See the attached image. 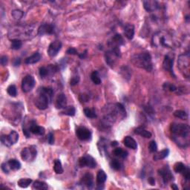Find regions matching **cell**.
I'll return each instance as SVG.
<instances>
[{"label": "cell", "mask_w": 190, "mask_h": 190, "mask_svg": "<svg viewBox=\"0 0 190 190\" xmlns=\"http://www.w3.org/2000/svg\"><path fill=\"white\" fill-rule=\"evenodd\" d=\"M148 181H149V184H150V185H152V186L155 185V180H154V177H149Z\"/></svg>", "instance_id": "11a10c76"}, {"label": "cell", "mask_w": 190, "mask_h": 190, "mask_svg": "<svg viewBox=\"0 0 190 190\" xmlns=\"http://www.w3.org/2000/svg\"><path fill=\"white\" fill-rule=\"evenodd\" d=\"M22 45V41L19 40H11V48L13 50H19Z\"/></svg>", "instance_id": "8d00e7d4"}, {"label": "cell", "mask_w": 190, "mask_h": 190, "mask_svg": "<svg viewBox=\"0 0 190 190\" xmlns=\"http://www.w3.org/2000/svg\"><path fill=\"white\" fill-rule=\"evenodd\" d=\"M19 134L16 131H11L8 135H2L1 141L5 146L10 147L18 142Z\"/></svg>", "instance_id": "9c48e42d"}, {"label": "cell", "mask_w": 190, "mask_h": 190, "mask_svg": "<svg viewBox=\"0 0 190 190\" xmlns=\"http://www.w3.org/2000/svg\"><path fill=\"white\" fill-rule=\"evenodd\" d=\"M174 116L177 118H180L181 120H187L188 119V114L186 113L185 111L182 110H177L174 112Z\"/></svg>", "instance_id": "e575fe53"}, {"label": "cell", "mask_w": 190, "mask_h": 190, "mask_svg": "<svg viewBox=\"0 0 190 190\" xmlns=\"http://www.w3.org/2000/svg\"><path fill=\"white\" fill-rule=\"evenodd\" d=\"M54 170L56 172V174H63V168L61 161L59 160H55L54 161Z\"/></svg>", "instance_id": "d6a6232c"}, {"label": "cell", "mask_w": 190, "mask_h": 190, "mask_svg": "<svg viewBox=\"0 0 190 190\" xmlns=\"http://www.w3.org/2000/svg\"><path fill=\"white\" fill-rule=\"evenodd\" d=\"M37 155V150L35 146L25 148L21 152V158L25 162H32Z\"/></svg>", "instance_id": "ba28073f"}, {"label": "cell", "mask_w": 190, "mask_h": 190, "mask_svg": "<svg viewBox=\"0 0 190 190\" xmlns=\"http://www.w3.org/2000/svg\"><path fill=\"white\" fill-rule=\"evenodd\" d=\"M113 154L115 156H117V157H119L120 158H127L128 153L127 151L124 150V149H123L122 148L117 147L114 149Z\"/></svg>", "instance_id": "83f0119b"}, {"label": "cell", "mask_w": 190, "mask_h": 190, "mask_svg": "<svg viewBox=\"0 0 190 190\" xmlns=\"http://www.w3.org/2000/svg\"><path fill=\"white\" fill-rule=\"evenodd\" d=\"M79 82H80V77L75 76V77H73L71 79V81H70V84H71V86H74L77 85V84L79 83Z\"/></svg>", "instance_id": "7dc6e473"}, {"label": "cell", "mask_w": 190, "mask_h": 190, "mask_svg": "<svg viewBox=\"0 0 190 190\" xmlns=\"http://www.w3.org/2000/svg\"><path fill=\"white\" fill-rule=\"evenodd\" d=\"M36 35L35 28L33 25L16 26L10 29L8 36L12 40H31Z\"/></svg>", "instance_id": "277c9868"}, {"label": "cell", "mask_w": 190, "mask_h": 190, "mask_svg": "<svg viewBox=\"0 0 190 190\" xmlns=\"http://www.w3.org/2000/svg\"><path fill=\"white\" fill-rule=\"evenodd\" d=\"M107 180V175L103 170H100L97 175V183L98 185H103Z\"/></svg>", "instance_id": "4316f807"}, {"label": "cell", "mask_w": 190, "mask_h": 190, "mask_svg": "<svg viewBox=\"0 0 190 190\" xmlns=\"http://www.w3.org/2000/svg\"><path fill=\"white\" fill-rule=\"evenodd\" d=\"M124 144L125 145V146L129 148V149H134V150L138 149V143H137V142L135 141V139L130 136H126V138H124Z\"/></svg>", "instance_id": "cb8c5ba5"}, {"label": "cell", "mask_w": 190, "mask_h": 190, "mask_svg": "<svg viewBox=\"0 0 190 190\" xmlns=\"http://www.w3.org/2000/svg\"><path fill=\"white\" fill-rule=\"evenodd\" d=\"M54 91L51 88L42 87L39 89L38 95L35 99V105L40 110H45L51 103Z\"/></svg>", "instance_id": "5b68a950"}, {"label": "cell", "mask_w": 190, "mask_h": 190, "mask_svg": "<svg viewBox=\"0 0 190 190\" xmlns=\"http://www.w3.org/2000/svg\"><path fill=\"white\" fill-rule=\"evenodd\" d=\"M24 128H27L28 129L31 133L34 134V135H44V134L45 132V129L44 128L43 126H40L36 124V121L34 120H31V122L29 123V126L28 127L26 128L25 126H23Z\"/></svg>", "instance_id": "5bb4252c"}, {"label": "cell", "mask_w": 190, "mask_h": 190, "mask_svg": "<svg viewBox=\"0 0 190 190\" xmlns=\"http://www.w3.org/2000/svg\"><path fill=\"white\" fill-rule=\"evenodd\" d=\"M186 167L187 166H186L184 163H181V162H177V163H175V166H174V170H175L176 173H179L182 175V174L184 173V172L185 171Z\"/></svg>", "instance_id": "f546056e"}, {"label": "cell", "mask_w": 190, "mask_h": 190, "mask_svg": "<svg viewBox=\"0 0 190 190\" xmlns=\"http://www.w3.org/2000/svg\"><path fill=\"white\" fill-rule=\"evenodd\" d=\"M84 114H85V115L88 118L94 119L97 117L95 111L94 109H91V108H85L84 109Z\"/></svg>", "instance_id": "74e56055"}, {"label": "cell", "mask_w": 190, "mask_h": 190, "mask_svg": "<svg viewBox=\"0 0 190 190\" xmlns=\"http://www.w3.org/2000/svg\"><path fill=\"white\" fill-rule=\"evenodd\" d=\"M120 73H121V74H122V76L124 77V78H128V79L131 78V74H130V70L128 69V67L124 66V67H123V68H121Z\"/></svg>", "instance_id": "ee69618b"}, {"label": "cell", "mask_w": 190, "mask_h": 190, "mask_svg": "<svg viewBox=\"0 0 190 190\" xmlns=\"http://www.w3.org/2000/svg\"><path fill=\"white\" fill-rule=\"evenodd\" d=\"M35 81L34 77L31 75H26L22 81V90L25 93L30 92L34 88Z\"/></svg>", "instance_id": "30bf717a"}, {"label": "cell", "mask_w": 190, "mask_h": 190, "mask_svg": "<svg viewBox=\"0 0 190 190\" xmlns=\"http://www.w3.org/2000/svg\"><path fill=\"white\" fill-rule=\"evenodd\" d=\"M145 10L148 12H154L160 8V5L158 2L154 0H146L142 2Z\"/></svg>", "instance_id": "ac0fdd59"}, {"label": "cell", "mask_w": 190, "mask_h": 190, "mask_svg": "<svg viewBox=\"0 0 190 190\" xmlns=\"http://www.w3.org/2000/svg\"><path fill=\"white\" fill-rule=\"evenodd\" d=\"M125 36L128 40H131L135 36V26L132 24H127L124 27Z\"/></svg>", "instance_id": "44dd1931"}, {"label": "cell", "mask_w": 190, "mask_h": 190, "mask_svg": "<svg viewBox=\"0 0 190 190\" xmlns=\"http://www.w3.org/2000/svg\"><path fill=\"white\" fill-rule=\"evenodd\" d=\"M79 165L80 167H89L91 169H94L97 166V162L92 156L87 154L79 159Z\"/></svg>", "instance_id": "8fae6325"}, {"label": "cell", "mask_w": 190, "mask_h": 190, "mask_svg": "<svg viewBox=\"0 0 190 190\" xmlns=\"http://www.w3.org/2000/svg\"><path fill=\"white\" fill-rule=\"evenodd\" d=\"M152 45L155 48H173L176 43L171 33L162 30L154 33L152 38Z\"/></svg>", "instance_id": "3957f363"}, {"label": "cell", "mask_w": 190, "mask_h": 190, "mask_svg": "<svg viewBox=\"0 0 190 190\" xmlns=\"http://www.w3.org/2000/svg\"><path fill=\"white\" fill-rule=\"evenodd\" d=\"M104 117L103 123L105 126L113 125L120 119L123 120L126 117V112L124 106L121 103L109 104L104 108Z\"/></svg>", "instance_id": "7a4b0ae2"}, {"label": "cell", "mask_w": 190, "mask_h": 190, "mask_svg": "<svg viewBox=\"0 0 190 190\" xmlns=\"http://www.w3.org/2000/svg\"><path fill=\"white\" fill-rule=\"evenodd\" d=\"M20 63H21L20 58H17V59H15L14 62H13V66H19V65H20Z\"/></svg>", "instance_id": "9f6ffc18"}, {"label": "cell", "mask_w": 190, "mask_h": 190, "mask_svg": "<svg viewBox=\"0 0 190 190\" xmlns=\"http://www.w3.org/2000/svg\"><path fill=\"white\" fill-rule=\"evenodd\" d=\"M91 80L96 85H100L101 83V79H100L99 73L97 71H94L91 74Z\"/></svg>", "instance_id": "836d02e7"}, {"label": "cell", "mask_w": 190, "mask_h": 190, "mask_svg": "<svg viewBox=\"0 0 190 190\" xmlns=\"http://www.w3.org/2000/svg\"><path fill=\"white\" fill-rule=\"evenodd\" d=\"M33 189H39V190H46L48 189V186L46 183L43 182V181L36 180L34 181L33 184Z\"/></svg>", "instance_id": "f1b7e54d"}, {"label": "cell", "mask_w": 190, "mask_h": 190, "mask_svg": "<svg viewBox=\"0 0 190 190\" xmlns=\"http://www.w3.org/2000/svg\"><path fill=\"white\" fill-rule=\"evenodd\" d=\"M62 48V43L59 40L52 42L48 48V54L51 57H55Z\"/></svg>", "instance_id": "4fadbf2b"}, {"label": "cell", "mask_w": 190, "mask_h": 190, "mask_svg": "<svg viewBox=\"0 0 190 190\" xmlns=\"http://www.w3.org/2000/svg\"><path fill=\"white\" fill-rule=\"evenodd\" d=\"M110 166L113 169L116 170V171H119V170H120L121 168H122V164H121L120 162L117 161V160H113V161H111Z\"/></svg>", "instance_id": "f35d334b"}, {"label": "cell", "mask_w": 190, "mask_h": 190, "mask_svg": "<svg viewBox=\"0 0 190 190\" xmlns=\"http://www.w3.org/2000/svg\"><path fill=\"white\" fill-rule=\"evenodd\" d=\"M173 65H174V58L172 57L170 55H166L164 57L163 62V68L164 70H166L168 72H169L170 74L174 77H175V74H174L173 70Z\"/></svg>", "instance_id": "2e32d148"}, {"label": "cell", "mask_w": 190, "mask_h": 190, "mask_svg": "<svg viewBox=\"0 0 190 190\" xmlns=\"http://www.w3.org/2000/svg\"><path fill=\"white\" fill-rule=\"evenodd\" d=\"M67 54H73V55H77L78 53H77V51L76 50V48H68V51H67Z\"/></svg>", "instance_id": "db71d44e"}, {"label": "cell", "mask_w": 190, "mask_h": 190, "mask_svg": "<svg viewBox=\"0 0 190 190\" xmlns=\"http://www.w3.org/2000/svg\"><path fill=\"white\" fill-rule=\"evenodd\" d=\"M67 105V98L66 96L64 94H58L56 99L55 106L57 109H63V108H66Z\"/></svg>", "instance_id": "ffe728a7"}, {"label": "cell", "mask_w": 190, "mask_h": 190, "mask_svg": "<svg viewBox=\"0 0 190 190\" xmlns=\"http://www.w3.org/2000/svg\"><path fill=\"white\" fill-rule=\"evenodd\" d=\"M11 15H12V17H13V19H17V20H19V19H20L22 17H23L24 13L22 11V10L17 9V10H13V11H12Z\"/></svg>", "instance_id": "7bdbcfd3"}, {"label": "cell", "mask_w": 190, "mask_h": 190, "mask_svg": "<svg viewBox=\"0 0 190 190\" xmlns=\"http://www.w3.org/2000/svg\"><path fill=\"white\" fill-rule=\"evenodd\" d=\"M124 38H123V36H121L120 34L117 33V34H115L113 36V38H112V42H110V46L111 48H112V47H119L120 48V45H124Z\"/></svg>", "instance_id": "603a6c76"}, {"label": "cell", "mask_w": 190, "mask_h": 190, "mask_svg": "<svg viewBox=\"0 0 190 190\" xmlns=\"http://www.w3.org/2000/svg\"><path fill=\"white\" fill-rule=\"evenodd\" d=\"M163 87L165 90H168L171 91V92H176L177 90V88L176 87L175 85L169 83V82H165V83L163 84Z\"/></svg>", "instance_id": "60d3db41"}, {"label": "cell", "mask_w": 190, "mask_h": 190, "mask_svg": "<svg viewBox=\"0 0 190 190\" xmlns=\"http://www.w3.org/2000/svg\"><path fill=\"white\" fill-rule=\"evenodd\" d=\"M54 33V26L51 24H42L37 29V34L39 36L51 35Z\"/></svg>", "instance_id": "e0dca14e"}, {"label": "cell", "mask_w": 190, "mask_h": 190, "mask_svg": "<svg viewBox=\"0 0 190 190\" xmlns=\"http://www.w3.org/2000/svg\"><path fill=\"white\" fill-rule=\"evenodd\" d=\"M8 163L12 170H19L20 169L21 166H22L20 162L16 159H10L8 161Z\"/></svg>", "instance_id": "4dcf8cb0"}, {"label": "cell", "mask_w": 190, "mask_h": 190, "mask_svg": "<svg viewBox=\"0 0 190 190\" xmlns=\"http://www.w3.org/2000/svg\"><path fill=\"white\" fill-rule=\"evenodd\" d=\"M0 63H1V65L3 66H7L8 63V57L7 56H2L0 59Z\"/></svg>", "instance_id": "f907efd6"}, {"label": "cell", "mask_w": 190, "mask_h": 190, "mask_svg": "<svg viewBox=\"0 0 190 190\" xmlns=\"http://www.w3.org/2000/svg\"><path fill=\"white\" fill-rule=\"evenodd\" d=\"M169 154V150L168 149H163V150L161 151V152H158L157 154H154V157H153V159H154V161L165 159V158L168 157Z\"/></svg>", "instance_id": "d4e9b609"}, {"label": "cell", "mask_w": 190, "mask_h": 190, "mask_svg": "<svg viewBox=\"0 0 190 190\" xmlns=\"http://www.w3.org/2000/svg\"><path fill=\"white\" fill-rule=\"evenodd\" d=\"M135 133L145 138H150L151 137H152V133H151L150 131H147L146 129L142 127H138L135 128Z\"/></svg>", "instance_id": "484cf974"}, {"label": "cell", "mask_w": 190, "mask_h": 190, "mask_svg": "<svg viewBox=\"0 0 190 190\" xmlns=\"http://www.w3.org/2000/svg\"><path fill=\"white\" fill-rule=\"evenodd\" d=\"M76 135L77 138L80 139V140L86 141V140H91L92 134H91V131L89 128L83 127V126H80V127L77 128Z\"/></svg>", "instance_id": "7c38bea8"}, {"label": "cell", "mask_w": 190, "mask_h": 190, "mask_svg": "<svg viewBox=\"0 0 190 190\" xmlns=\"http://www.w3.org/2000/svg\"><path fill=\"white\" fill-rule=\"evenodd\" d=\"M42 56L40 54V52H35L33 53V55L30 56V57H27L25 59V63L27 65H32L35 64V63H38L39 61L41 59Z\"/></svg>", "instance_id": "7402d4cb"}, {"label": "cell", "mask_w": 190, "mask_h": 190, "mask_svg": "<svg viewBox=\"0 0 190 190\" xmlns=\"http://www.w3.org/2000/svg\"><path fill=\"white\" fill-rule=\"evenodd\" d=\"M118 145V142H117V141H114L112 142V146H116Z\"/></svg>", "instance_id": "91938a15"}, {"label": "cell", "mask_w": 190, "mask_h": 190, "mask_svg": "<svg viewBox=\"0 0 190 190\" xmlns=\"http://www.w3.org/2000/svg\"><path fill=\"white\" fill-rule=\"evenodd\" d=\"M158 174L162 177V179H163V183L165 184H168L169 182H170L173 179V175H172L168 166H166L158 169Z\"/></svg>", "instance_id": "9a60e30c"}, {"label": "cell", "mask_w": 190, "mask_h": 190, "mask_svg": "<svg viewBox=\"0 0 190 190\" xmlns=\"http://www.w3.org/2000/svg\"><path fill=\"white\" fill-rule=\"evenodd\" d=\"M87 53H88L87 50H86L83 53H82V54H80L79 57H80V58H81V59H85V58L86 57V56H87Z\"/></svg>", "instance_id": "6f0895ef"}, {"label": "cell", "mask_w": 190, "mask_h": 190, "mask_svg": "<svg viewBox=\"0 0 190 190\" xmlns=\"http://www.w3.org/2000/svg\"><path fill=\"white\" fill-rule=\"evenodd\" d=\"M182 175L184 176V177L186 179V180H190V169H189V167L188 166L186 167L185 171L184 172V173L182 174Z\"/></svg>", "instance_id": "c3c4849f"}, {"label": "cell", "mask_w": 190, "mask_h": 190, "mask_svg": "<svg viewBox=\"0 0 190 190\" xmlns=\"http://www.w3.org/2000/svg\"><path fill=\"white\" fill-rule=\"evenodd\" d=\"M149 152L152 153H154L158 151V145L154 140H152L149 142Z\"/></svg>", "instance_id": "f6af8a7d"}, {"label": "cell", "mask_w": 190, "mask_h": 190, "mask_svg": "<svg viewBox=\"0 0 190 190\" xmlns=\"http://www.w3.org/2000/svg\"><path fill=\"white\" fill-rule=\"evenodd\" d=\"M144 110H145V112L150 116L154 114V110H153V108L151 106H145L144 107Z\"/></svg>", "instance_id": "816d5d0a"}, {"label": "cell", "mask_w": 190, "mask_h": 190, "mask_svg": "<svg viewBox=\"0 0 190 190\" xmlns=\"http://www.w3.org/2000/svg\"><path fill=\"white\" fill-rule=\"evenodd\" d=\"M80 100L82 103V102L86 103V102H88L89 100V97L87 94H80Z\"/></svg>", "instance_id": "f5cc1de1"}, {"label": "cell", "mask_w": 190, "mask_h": 190, "mask_svg": "<svg viewBox=\"0 0 190 190\" xmlns=\"http://www.w3.org/2000/svg\"><path fill=\"white\" fill-rule=\"evenodd\" d=\"M173 140L180 148H186L189 146L190 128L187 124L173 123L170 126Z\"/></svg>", "instance_id": "6da1fadb"}, {"label": "cell", "mask_w": 190, "mask_h": 190, "mask_svg": "<svg viewBox=\"0 0 190 190\" xmlns=\"http://www.w3.org/2000/svg\"><path fill=\"white\" fill-rule=\"evenodd\" d=\"M80 184L91 189L94 186V177L91 173H86L82 176L80 180Z\"/></svg>", "instance_id": "d6986e66"}, {"label": "cell", "mask_w": 190, "mask_h": 190, "mask_svg": "<svg viewBox=\"0 0 190 190\" xmlns=\"http://www.w3.org/2000/svg\"><path fill=\"white\" fill-rule=\"evenodd\" d=\"M63 114L73 117V116H74L75 114H76V109H75V108L74 106L66 107V108H65L64 110H63Z\"/></svg>", "instance_id": "d590c367"}, {"label": "cell", "mask_w": 190, "mask_h": 190, "mask_svg": "<svg viewBox=\"0 0 190 190\" xmlns=\"http://www.w3.org/2000/svg\"><path fill=\"white\" fill-rule=\"evenodd\" d=\"M171 188L172 189H175V190H178V187H177V185L175 184H172L171 185Z\"/></svg>", "instance_id": "680465c9"}, {"label": "cell", "mask_w": 190, "mask_h": 190, "mask_svg": "<svg viewBox=\"0 0 190 190\" xmlns=\"http://www.w3.org/2000/svg\"><path fill=\"white\" fill-rule=\"evenodd\" d=\"M32 183V180L30 178H21L19 179L17 182V184L20 188H27L30 186V184H31Z\"/></svg>", "instance_id": "1f68e13d"}, {"label": "cell", "mask_w": 190, "mask_h": 190, "mask_svg": "<svg viewBox=\"0 0 190 190\" xmlns=\"http://www.w3.org/2000/svg\"><path fill=\"white\" fill-rule=\"evenodd\" d=\"M7 92L8 94L10 95V97H15L17 94V87L14 85H10L8 87L7 89Z\"/></svg>", "instance_id": "b9f144b4"}, {"label": "cell", "mask_w": 190, "mask_h": 190, "mask_svg": "<svg viewBox=\"0 0 190 190\" xmlns=\"http://www.w3.org/2000/svg\"><path fill=\"white\" fill-rule=\"evenodd\" d=\"M1 168H2V171L4 172L5 173H7V174L9 173L10 170L11 169H10V166H9V164H8V163H2Z\"/></svg>", "instance_id": "bcb514c9"}, {"label": "cell", "mask_w": 190, "mask_h": 190, "mask_svg": "<svg viewBox=\"0 0 190 190\" xmlns=\"http://www.w3.org/2000/svg\"><path fill=\"white\" fill-rule=\"evenodd\" d=\"M48 141L51 145H53L54 143V135L52 132H50L48 135Z\"/></svg>", "instance_id": "681fc988"}, {"label": "cell", "mask_w": 190, "mask_h": 190, "mask_svg": "<svg viewBox=\"0 0 190 190\" xmlns=\"http://www.w3.org/2000/svg\"><path fill=\"white\" fill-rule=\"evenodd\" d=\"M40 77H43V78H45L48 75H49L51 74L50 70H49L48 67H45V66H43L41 68H40Z\"/></svg>", "instance_id": "ab89813d"}, {"label": "cell", "mask_w": 190, "mask_h": 190, "mask_svg": "<svg viewBox=\"0 0 190 190\" xmlns=\"http://www.w3.org/2000/svg\"><path fill=\"white\" fill-rule=\"evenodd\" d=\"M131 61L138 68H142L149 72L152 71V60L149 52L144 51L134 54L131 58Z\"/></svg>", "instance_id": "8992f818"}, {"label": "cell", "mask_w": 190, "mask_h": 190, "mask_svg": "<svg viewBox=\"0 0 190 190\" xmlns=\"http://www.w3.org/2000/svg\"><path fill=\"white\" fill-rule=\"evenodd\" d=\"M189 59L190 57L189 52L180 54L177 59V67L186 78H189L190 75Z\"/></svg>", "instance_id": "52a82bcc"}]
</instances>
